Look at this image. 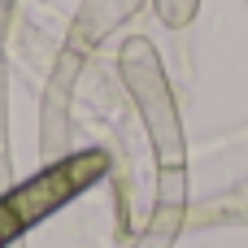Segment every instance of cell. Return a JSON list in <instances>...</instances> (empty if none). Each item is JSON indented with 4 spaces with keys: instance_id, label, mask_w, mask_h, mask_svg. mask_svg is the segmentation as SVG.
<instances>
[{
    "instance_id": "1",
    "label": "cell",
    "mask_w": 248,
    "mask_h": 248,
    "mask_svg": "<svg viewBox=\"0 0 248 248\" xmlns=\"http://www.w3.org/2000/svg\"><path fill=\"white\" fill-rule=\"evenodd\" d=\"M105 170H109V157H105L100 148H87V153L61 157L57 166L39 170L35 179L17 183L4 201H9V209L17 214L22 227H35V222H44L48 214H57L70 196H78V192H87L96 179H105Z\"/></svg>"
},
{
    "instance_id": "2",
    "label": "cell",
    "mask_w": 248,
    "mask_h": 248,
    "mask_svg": "<svg viewBox=\"0 0 248 248\" xmlns=\"http://www.w3.org/2000/svg\"><path fill=\"white\" fill-rule=\"evenodd\" d=\"M22 231H26V227L17 222V214L9 209V201H0V248H4V244H13Z\"/></svg>"
}]
</instances>
